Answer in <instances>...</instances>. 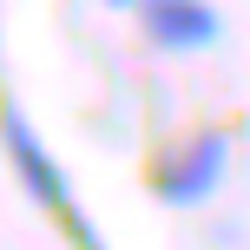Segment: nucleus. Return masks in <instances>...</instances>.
Segmentation results:
<instances>
[{"label": "nucleus", "instance_id": "nucleus-4", "mask_svg": "<svg viewBox=\"0 0 250 250\" xmlns=\"http://www.w3.org/2000/svg\"><path fill=\"white\" fill-rule=\"evenodd\" d=\"M105 7H145V0H105Z\"/></svg>", "mask_w": 250, "mask_h": 250}, {"label": "nucleus", "instance_id": "nucleus-1", "mask_svg": "<svg viewBox=\"0 0 250 250\" xmlns=\"http://www.w3.org/2000/svg\"><path fill=\"white\" fill-rule=\"evenodd\" d=\"M224 165H230L224 132H191L185 145H171L151 165V191H158V204H204L224 185Z\"/></svg>", "mask_w": 250, "mask_h": 250}, {"label": "nucleus", "instance_id": "nucleus-3", "mask_svg": "<svg viewBox=\"0 0 250 250\" xmlns=\"http://www.w3.org/2000/svg\"><path fill=\"white\" fill-rule=\"evenodd\" d=\"M145 40L158 53H204L217 46V33H224V20H217L211 0H145Z\"/></svg>", "mask_w": 250, "mask_h": 250}, {"label": "nucleus", "instance_id": "nucleus-2", "mask_svg": "<svg viewBox=\"0 0 250 250\" xmlns=\"http://www.w3.org/2000/svg\"><path fill=\"white\" fill-rule=\"evenodd\" d=\"M7 158H13V171H20V185H26V198H33V204H46V211H66V217H73L66 171H60V158L40 145V132L26 125L20 105H7Z\"/></svg>", "mask_w": 250, "mask_h": 250}]
</instances>
